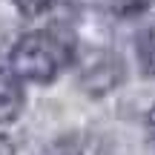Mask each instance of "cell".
I'll use <instances>...</instances> for the list:
<instances>
[{
    "instance_id": "obj_1",
    "label": "cell",
    "mask_w": 155,
    "mask_h": 155,
    "mask_svg": "<svg viewBox=\"0 0 155 155\" xmlns=\"http://www.w3.org/2000/svg\"><path fill=\"white\" fill-rule=\"evenodd\" d=\"M69 58L66 43L49 32H29L12 46L9 52V66L12 72L23 81L32 83H52L61 75L63 63Z\"/></svg>"
},
{
    "instance_id": "obj_2",
    "label": "cell",
    "mask_w": 155,
    "mask_h": 155,
    "mask_svg": "<svg viewBox=\"0 0 155 155\" xmlns=\"http://www.w3.org/2000/svg\"><path fill=\"white\" fill-rule=\"evenodd\" d=\"M104 75H109L112 81H121V61H115L112 55H101L95 61H86L81 69V83L86 92L101 95V92H109L112 83L106 81Z\"/></svg>"
},
{
    "instance_id": "obj_3",
    "label": "cell",
    "mask_w": 155,
    "mask_h": 155,
    "mask_svg": "<svg viewBox=\"0 0 155 155\" xmlns=\"http://www.w3.org/2000/svg\"><path fill=\"white\" fill-rule=\"evenodd\" d=\"M23 104H26V98H23L17 75L9 69H0V124L15 121L23 112Z\"/></svg>"
},
{
    "instance_id": "obj_4",
    "label": "cell",
    "mask_w": 155,
    "mask_h": 155,
    "mask_svg": "<svg viewBox=\"0 0 155 155\" xmlns=\"http://www.w3.org/2000/svg\"><path fill=\"white\" fill-rule=\"evenodd\" d=\"M58 155H106L101 150V144L95 138H78V135H69L58 144Z\"/></svg>"
},
{
    "instance_id": "obj_5",
    "label": "cell",
    "mask_w": 155,
    "mask_h": 155,
    "mask_svg": "<svg viewBox=\"0 0 155 155\" xmlns=\"http://www.w3.org/2000/svg\"><path fill=\"white\" fill-rule=\"evenodd\" d=\"M135 49H138V61H141V66H144V72L155 78V26L144 29V32L138 35V46H135Z\"/></svg>"
},
{
    "instance_id": "obj_6",
    "label": "cell",
    "mask_w": 155,
    "mask_h": 155,
    "mask_svg": "<svg viewBox=\"0 0 155 155\" xmlns=\"http://www.w3.org/2000/svg\"><path fill=\"white\" fill-rule=\"evenodd\" d=\"M12 6H15L20 15H29V17H38V15H43L46 9L52 6V0H9Z\"/></svg>"
},
{
    "instance_id": "obj_7",
    "label": "cell",
    "mask_w": 155,
    "mask_h": 155,
    "mask_svg": "<svg viewBox=\"0 0 155 155\" xmlns=\"http://www.w3.org/2000/svg\"><path fill=\"white\" fill-rule=\"evenodd\" d=\"M0 155H15V147H12L6 138H0Z\"/></svg>"
},
{
    "instance_id": "obj_8",
    "label": "cell",
    "mask_w": 155,
    "mask_h": 155,
    "mask_svg": "<svg viewBox=\"0 0 155 155\" xmlns=\"http://www.w3.org/2000/svg\"><path fill=\"white\" fill-rule=\"evenodd\" d=\"M147 127H150V132H152V138H155V106L150 109V115H147Z\"/></svg>"
}]
</instances>
